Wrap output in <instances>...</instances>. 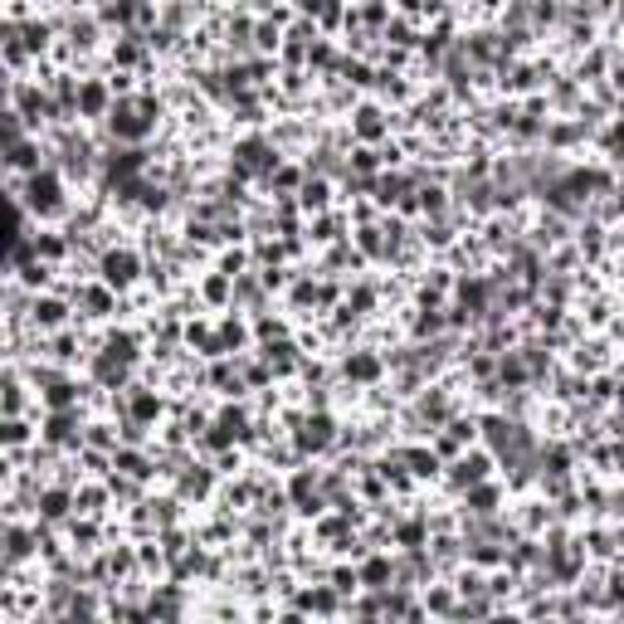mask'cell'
I'll return each mask as SVG.
<instances>
[{
  "mask_svg": "<svg viewBox=\"0 0 624 624\" xmlns=\"http://www.w3.org/2000/svg\"><path fill=\"white\" fill-rule=\"evenodd\" d=\"M420 600H425V615H439V620H449L454 615V605H459V590L449 576H439V581H429L420 590Z\"/></svg>",
  "mask_w": 624,
  "mask_h": 624,
  "instance_id": "cell-1",
  "label": "cell"
}]
</instances>
